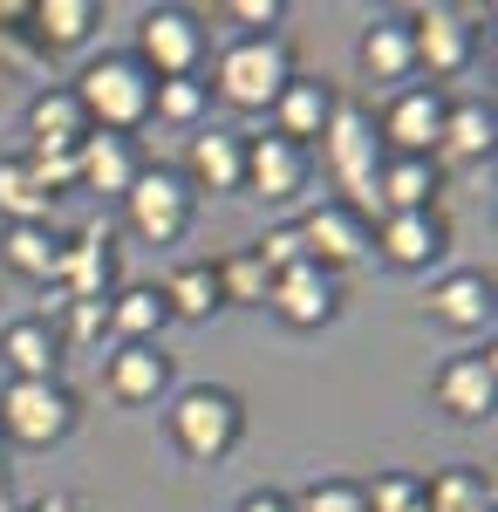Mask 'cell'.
<instances>
[{"instance_id": "cell-1", "label": "cell", "mask_w": 498, "mask_h": 512, "mask_svg": "<svg viewBox=\"0 0 498 512\" xmlns=\"http://www.w3.org/2000/svg\"><path fill=\"white\" fill-rule=\"evenodd\" d=\"M69 96L82 103V117L89 130H110V137H130V130H144L151 123V96L157 82L130 62V48H103V55H89L69 82Z\"/></svg>"}, {"instance_id": "cell-2", "label": "cell", "mask_w": 498, "mask_h": 512, "mask_svg": "<svg viewBox=\"0 0 498 512\" xmlns=\"http://www.w3.org/2000/svg\"><path fill=\"white\" fill-rule=\"evenodd\" d=\"M164 431L178 444V458L192 465H226L246 437V396L226 390V383H185L164 410Z\"/></svg>"}, {"instance_id": "cell-3", "label": "cell", "mask_w": 498, "mask_h": 512, "mask_svg": "<svg viewBox=\"0 0 498 512\" xmlns=\"http://www.w3.org/2000/svg\"><path fill=\"white\" fill-rule=\"evenodd\" d=\"M287 76H294V48L280 35H232L219 48L205 89H212V103H226L239 117H267L273 96L287 89Z\"/></svg>"}, {"instance_id": "cell-4", "label": "cell", "mask_w": 498, "mask_h": 512, "mask_svg": "<svg viewBox=\"0 0 498 512\" xmlns=\"http://www.w3.org/2000/svg\"><path fill=\"white\" fill-rule=\"evenodd\" d=\"M192 219H198V198L171 164H144V171L130 178V192H123V226L144 239V246H178V239L192 233Z\"/></svg>"}, {"instance_id": "cell-5", "label": "cell", "mask_w": 498, "mask_h": 512, "mask_svg": "<svg viewBox=\"0 0 498 512\" xmlns=\"http://www.w3.org/2000/svg\"><path fill=\"white\" fill-rule=\"evenodd\" d=\"M76 417H82V403L62 376H55V383H7V390H0V437L21 444V451L62 444V437L76 431Z\"/></svg>"}, {"instance_id": "cell-6", "label": "cell", "mask_w": 498, "mask_h": 512, "mask_svg": "<svg viewBox=\"0 0 498 512\" xmlns=\"http://www.w3.org/2000/svg\"><path fill=\"white\" fill-rule=\"evenodd\" d=\"M130 62L151 82L198 76V62H205V21H198L192 7H144L137 41H130Z\"/></svg>"}, {"instance_id": "cell-7", "label": "cell", "mask_w": 498, "mask_h": 512, "mask_svg": "<svg viewBox=\"0 0 498 512\" xmlns=\"http://www.w3.org/2000/svg\"><path fill=\"white\" fill-rule=\"evenodd\" d=\"M294 233H301L307 260H314L321 274L362 267V260L376 253V226H369V212H362V205H348V198H321L307 219H294Z\"/></svg>"}, {"instance_id": "cell-8", "label": "cell", "mask_w": 498, "mask_h": 512, "mask_svg": "<svg viewBox=\"0 0 498 512\" xmlns=\"http://www.w3.org/2000/svg\"><path fill=\"white\" fill-rule=\"evenodd\" d=\"M403 28H410L417 76H430V89L464 76V69L478 62V28H471V14H458V7H410Z\"/></svg>"}, {"instance_id": "cell-9", "label": "cell", "mask_w": 498, "mask_h": 512, "mask_svg": "<svg viewBox=\"0 0 498 512\" xmlns=\"http://www.w3.org/2000/svg\"><path fill=\"white\" fill-rule=\"evenodd\" d=\"M444 110H451V96H444V89H430V82H403V89L383 103V123H376L383 158H437Z\"/></svg>"}, {"instance_id": "cell-10", "label": "cell", "mask_w": 498, "mask_h": 512, "mask_svg": "<svg viewBox=\"0 0 498 512\" xmlns=\"http://www.w3.org/2000/svg\"><path fill=\"white\" fill-rule=\"evenodd\" d=\"M321 158H328V178L342 185L348 205H369L376 192V171H383V144H376V117H362L355 103L335 110L328 137H321Z\"/></svg>"}, {"instance_id": "cell-11", "label": "cell", "mask_w": 498, "mask_h": 512, "mask_svg": "<svg viewBox=\"0 0 498 512\" xmlns=\"http://www.w3.org/2000/svg\"><path fill=\"white\" fill-rule=\"evenodd\" d=\"M430 403L451 417V424H485L498 403V349H458L437 362V376H430Z\"/></svg>"}, {"instance_id": "cell-12", "label": "cell", "mask_w": 498, "mask_h": 512, "mask_svg": "<svg viewBox=\"0 0 498 512\" xmlns=\"http://www.w3.org/2000/svg\"><path fill=\"white\" fill-rule=\"evenodd\" d=\"M451 253V219L430 205V212H383L376 226V260L396 274H430L437 260Z\"/></svg>"}, {"instance_id": "cell-13", "label": "cell", "mask_w": 498, "mask_h": 512, "mask_svg": "<svg viewBox=\"0 0 498 512\" xmlns=\"http://www.w3.org/2000/svg\"><path fill=\"white\" fill-rule=\"evenodd\" d=\"M335 110H342V96H335V82L321 76H287V89L273 96L267 110V130L280 137V144H294V151H314L321 137H328V123H335Z\"/></svg>"}, {"instance_id": "cell-14", "label": "cell", "mask_w": 498, "mask_h": 512, "mask_svg": "<svg viewBox=\"0 0 498 512\" xmlns=\"http://www.w3.org/2000/svg\"><path fill=\"white\" fill-rule=\"evenodd\" d=\"M239 192L267 198V205H294V198L307 192V151L280 144L273 130L246 137V151H239Z\"/></svg>"}, {"instance_id": "cell-15", "label": "cell", "mask_w": 498, "mask_h": 512, "mask_svg": "<svg viewBox=\"0 0 498 512\" xmlns=\"http://www.w3.org/2000/svg\"><path fill=\"white\" fill-rule=\"evenodd\" d=\"M267 308H273V321H287L294 335H314V328H328V321L342 315V287H335V274H321V267L307 260V267L273 274Z\"/></svg>"}, {"instance_id": "cell-16", "label": "cell", "mask_w": 498, "mask_h": 512, "mask_svg": "<svg viewBox=\"0 0 498 512\" xmlns=\"http://www.w3.org/2000/svg\"><path fill=\"white\" fill-rule=\"evenodd\" d=\"M492 274H478V267H458V274L430 280V294H423V315L437 321V328H451V335H485L492 328Z\"/></svg>"}, {"instance_id": "cell-17", "label": "cell", "mask_w": 498, "mask_h": 512, "mask_svg": "<svg viewBox=\"0 0 498 512\" xmlns=\"http://www.w3.org/2000/svg\"><path fill=\"white\" fill-rule=\"evenodd\" d=\"M137 171H144V158H137V137H110V130H89V137L76 144V192L123 198Z\"/></svg>"}, {"instance_id": "cell-18", "label": "cell", "mask_w": 498, "mask_h": 512, "mask_svg": "<svg viewBox=\"0 0 498 512\" xmlns=\"http://www.w3.org/2000/svg\"><path fill=\"white\" fill-rule=\"evenodd\" d=\"M0 362H7V383H55L62 376V335L48 328V315L7 321L0 328Z\"/></svg>"}, {"instance_id": "cell-19", "label": "cell", "mask_w": 498, "mask_h": 512, "mask_svg": "<svg viewBox=\"0 0 498 512\" xmlns=\"http://www.w3.org/2000/svg\"><path fill=\"white\" fill-rule=\"evenodd\" d=\"M239 151H246V137L239 130H198L192 144H185V185H192V198H232L239 192Z\"/></svg>"}, {"instance_id": "cell-20", "label": "cell", "mask_w": 498, "mask_h": 512, "mask_svg": "<svg viewBox=\"0 0 498 512\" xmlns=\"http://www.w3.org/2000/svg\"><path fill=\"white\" fill-rule=\"evenodd\" d=\"M103 390L116 403H157V396L171 390V355L157 349V342H116L110 369H103Z\"/></svg>"}, {"instance_id": "cell-21", "label": "cell", "mask_w": 498, "mask_h": 512, "mask_svg": "<svg viewBox=\"0 0 498 512\" xmlns=\"http://www.w3.org/2000/svg\"><path fill=\"white\" fill-rule=\"evenodd\" d=\"M103 28V7L96 0H28V35L48 55H76L89 48V35Z\"/></svg>"}, {"instance_id": "cell-22", "label": "cell", "mask_w": 498, "mask_h": 512, "mask_svg": "<svg viewBox=\"0 0 498 512\" xmlns=\"http://www.w3.org/2000/svg\"><path fill=\"white\" fill-rule=\"evenodd\" d=\"M355 69L369 82H403L417 76V55H410V28H403V14H376L362 35H355Z\"/></svg>"}, {"instance_id": "cell-23", "label": "cell", "mask_w": 498, "mask_h": 512, "mask_svg": "<svg viewBox=\"0 0 498 512\" xmlns=\"http://www.w3.org/2000/svg\"><path fill=\"white\" fill-rule=\"evenodd\" d=\"M82 137H89V117L69 96V82L35 89V103H28V151H76Z\"/></svg>"}, {"instance_id": "cell-24", "label": "cell", "mask_w": 498, "mask_h": 512, "mask_svg": "<svg viewBox=\"0 0 498 512\" xmlns=\"http://www.w3.org/2000/svg\"><path fill=\"white\" fill-rule=\"evenodd\" d=\"M437 192H444V164L437 158H383L369 198H376L383 212H430Z\"/></svg>"}, {"instance_id": "cell-25", "label": "cell", "mask_w": 498, "mask_h": 512, "mask_svg": "<svg viewBox=\"0 0 498 512\" xmlns=\"http://www.w3.org/2000/svg\"><path fill=\"white\" fill-rule=\"evenodd\" d=\"M492 144H498V110L485 103V96H464V103H451V110H444V137H437V158L478 164V158H492Z\"/></svg>"}, {"instance_id": "cell-26", "label": "cell", "mask_w": 498, "mask_h": 512, "mask_svg": "<svg viewBox=\"0 0 498 512\" xmlns=\"http://www.w3.org/2000/svg\"><path fill=\"white\" fill-rule=\"evenodd\" d=\"M164 321H171V308H164V294H157L151 280L116 287L110 301H103V328H110L116 342H157V335H164Z\"/></svg>"}, {"instance_id": "cell-27", "label": "cell", "mask_w": 498, "mask_h": 512, "mask_svg": "<svg viewBox=\"0 0 498 512\" xmlns=\"http://www.w3.org/2000/svg\"><path fill=\"white\" fill-rule=\"evenodd\" d=\"M157 294H164L171 321H212L219 308H226V294H219V274H212V260H185V267H171Z\"/></svg>"}, {"instance_id": "cell-28", "label": "cell", "mask_w": 498, "mask_h": 512, "mask_svg": "<svg viewBox=\"0 0 498 512\" xmlns=\"http://www.w3.org/2000/svg\"><path fill=\"white\" fill-rule=\"evenodd\" d=\"M0 260L14 267L21 280H55V267H62V233L41 219V226H7V239H0Z\"/></svg>"}, {"instance_id": "cell-29", "label": "cell", "mask_w": 498, "mask_h": 512, "mask_svg": "<svg viewBox=\"0 0 498 512\" xmlns=\"http://www.w3.org/2000/svg\"><path fill=\"white\" fill-rule=\"evenodd\" d=\"M48 185H41L35 171H28V158L14 151V158H0V219L7 226H41L48 219Z\"/></svg>"}, {"instance_id": "cell-30", "label": "cell", "mask_w": 498, "mask_h": 512, "mask_svg": "<svg viewBox=\"0 0 498 512\" xmlns=\"http://www.w3.org/2000/svg\"><path fill=\"white\" fill-rule=\"evenodd\" d=\"M212 274H219L226 308H267L273 274L260 267V253H253V246H239V253H226V260H212Z\"/></svg>"}, {"instance_id": "cell-31", "label": "cell", "mask_w": 498, "mask_h": 512, "mask_svg": "<svg viewBox=\"0 0 498 512\" xmlns=\"http://www.w3.org/2000/svg\"><path fill=\"white\" fill-rule=\"evenodd\" d=\"M423 512H492V478L464 472V465L423 478Z\"/></svg>"}, {"instance_id": "cell-32", "label": "cell", "mask_w": 498, "mask_h": 512, "mask_svg": "<svg viewBox=\"0 0 498 512\" xmlns=\"http://www.w3.org/2000/svg\"><path fill=\"white\" fill-rule=\"evenodd\" d=\"M205 110H212L205 76H171V82H157V96H151V117L157 123H178V130H198Z\"/></svg>"}, {"instance_id": "cell-33", "label": "cell", "mask_w": 498, "mask_h": 512, "mask_svg": "<svg viewBox=\"0 0 498 512\" xmlns=\"http://www.w3.org/2000/svg\"><path fill=\"white\" fill-rule=\"evenodd\" d=\"M294 512H369V499L355 478H314L294 492Z\"/></svg>"}, {"instance_id": "cell-34", "label": "cell", "mask_w": 498, "mask_h": 512, "mask_svg": "<svg viewBox=\"0 0 498 512\" xmlns=\"http://www.w3.org/2000/svg\"><path fill=\"white\" fill-rule=\"evenodd\" d=\"M369 512H423V478L417 472H376V485H362Z\"/></svg>"}, {"instance_id": "cell-35", "label": "cell", "mask_w": 498, "mask_h": 512, "mask_svg": "<svg viewBox=\"0 0 498 512\" xmlns=\"http://www.w3.org/2000/svg\"><path fill=\"white\" fill-rule=\"evenodd\" d=\"M253 253H260V267H267V274L307 267V246H301V233H294V226H273V233H260V239H253Z\"/></svg>"}, {"instance_id": "cell-36", "label": "cell", "mask_w": 498, "mask_h": 512, "mask_svg": "<svg viewBox=\"0 0 498 512\" xmlns=\"http://www.w3.org/2000/svg\"><path fill=\"white\" fill-rule=\"evenodd\" d=\"M226 14L246 35H273V28L287 21V0H226Z\"/></svg>"}, {"instance_id": "cell-37", "label": "cell", "mask_w": 498, "mask_h": 512, "mask_svg": "<svg viewBox=\"0 0 498 512\" xmlns=\"http://www.w3.org/2000/svg\"><path fill=\"white\" fill-rule=\"evenodd\" d=\"M232 512H294V492H273V485H260V492H246Z\"/></svg>"}, {"instance_id": "cell-38", "label": "cell", "mask_w": 498, "mask_h": 512, "mask_svg": "<svg viewBox=\"0 0 498 512\" xmlns=\"http://www.w3.org/2000/svg\"><path fill=\"white\" fill-rule=\"evenodd\" d=\"M21 512H69V499H35V506H21Z\"/></svg>"}, {"instance_id": "cell-39", "label": "cell", "mask_w": 498, "mask_h": 512, "mask_svg": "<svg viewBox=\"0 0 498 512\" xmlns=\"http://www.w3.org/2000/svg\"><path fill=\"white\" fill-rule=\"evenodd\" d=\"M69 512H89V506H69Z\"/></svg>"}]
</instances>
